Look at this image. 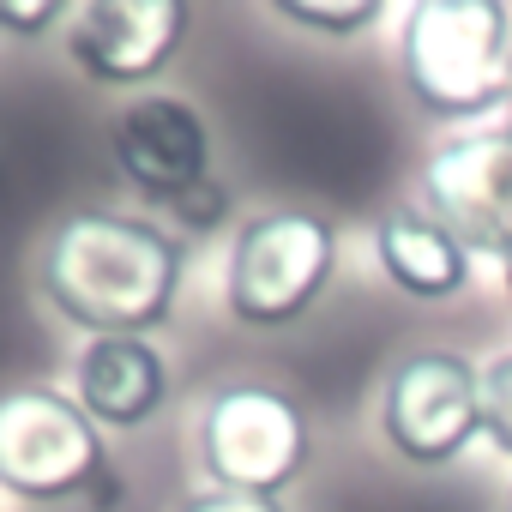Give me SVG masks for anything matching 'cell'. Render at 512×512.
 <instances>
[{
    "label": "cell",
    "mask_w": 512,
    "mask_h": 512,
    "mask_svg": "<svg viewBox=\"0 0 512 512\" xmlns=\"http://www.w3.org/2000/svg\"><path fill=\"white\" fill-rule=\"evenodd\" d=\"M181 512H284L278 500H260V494H229V488H205L193 494Z\"/></svg>",
    "instance_id": "2e32d148"
},
{
    "label": "cell",
    "mask_w": 512,
    "mask_h": 512,
    "mask_svg": "<svg viewBox=\"0 0 512 512\" xmlns=\"http://www.w3.org/2000/svg\"><path fill=\"white\" fill-rule=\"evenodd\" d=\"M500 272H506V296H512V247H506V260H500Z\"/></svg>",
    "instance_id": "e0dca14e"
},
{
    "label": "cell",
    "mask_w": 512,
    "mask_h": 512,
    "mask_svg": "<svg viewBox=\"0 0 512 512\" xmlns=\"http://www.w3.org/2000/svg\"><path fill=\"white\" fill-rule=\"evenodd\" d=\"M380 434L410 464H452L482 434V374L452 350H416L380 392Z\"/></svg>",
    "instance_id": "8992f818"
},
{
    "label": "cell",
    "mask_w": 512,
    "mask_h": 512,
    "mask_svg": "<svg viewBox=\"0 0 512 512\" xmlns=\"http://www.w3.org/2000/svg\"><path fill=\"white\" fill-rule=\"evenodd\" d=\"M49 25H67V7H49V0H37V7H7L0 0V31H19V37H37Z\"/></svg>",
    "instance_id": "9a60e30c"
},
{
    "label": "cell",
    "mask_w": 512,
    "mask_h": 512,
    "mask_svg": "<svg viewBox=\"0 0 512 512\" xmlns=\"http://www.w3.org/2000/svg\"><path fill=\"white\" fill-rule=\"evenodd\" d=\"M181 0H85L67 7V61L97 85H151L187 43Z\"/></svg>",
    "instance_id": "52a82bcc"
},
{
    "label": "cell",
    "mask_w": 512,
    "mask_h": 512,
    "mask_svg": "<svg viewBox=\"0 0 512 512\" xmlns=\"http://www.w3.org/2000/svg\"><path fill=\"white\" fill-rule=\"evenodd\" d=\"M374 253L392 290H404L410 302H446L470 290V247L446 235L422 205H392L374 229Z\"/></svg>",
    "instance_id": "8fae6325"
},
{
    "label": "cell",
    "mask_w": 512,
    "mask_h": 512,
    "mask_svg": "<svg viewBox=\"0 0 512 512\" xmlns=\"http://www.w3.org/2000/svg\"><path fill=\"white\" fill-rule=\"evenodd\" d=\"M278 19H290L302 31H320V37H362V31H374L386 19V7H380V0H350V7H326V0H314V7H308V0H284Z\"/></svg>",
    "instance_id": "7c38bea8"
},
{
    "label": "cell",
    "mask_w": 512,
    "mask_h": 512,
    "mask_svg": "<svg viewBox=\"0 0 512 512\" xmlns=\"http://www.w3.org/2000/svg\"><path fill=\"white\" fill-rule=\"evenodd\" d=\"M500 139H506V145H512V109H506V133H500Z\"/></svg>",
    "instance_id": "ac0fdd59"
},
{
    "label": "cell",
    "mask_w": 512,
    "mask_h": 512,
    "mask_svg": "<svg viewBox=\"0 0 512 512\" xmlns=\"http://www.w3.org/2000/svg\"><path fill=\"white\" fill-rule=\"evenodd\" d=\"M404 85L434 121H476L512 103V7L422 0L404 19Z\"/></svg>",
    "instance_id": "7a4b0ae2"
},
{
    "label": "cell",
    "mask_w": 512,
    "mask_h": 512,
    "mask_svg": "<svg viewBox=\"0 0 512 512\" xmlns=\"http://www.w3.org/2000/svg\"><path fill=\"white\" fill-rule=\"evenodd\" d=\"M109 151L121 175L157 205H175L187 187L211 175V133L199 109L181 97H133L109 121Z\"/></svg>",
    "instance_id": "9c48e42d"
},
{
    "label": "cell",
    "mask_w": 512,
    "mask_h": 512,
    "mask_svg": "<svg viewBox=\"0 0 512 512\" xmlns=\"http://www.w3.org/2000/svg\"><path fill=\"white\" fill-rule=\"evenodd\" d=\"M181 278H187V241L127 211L61 217L37 260L49 308L91 338L157 332L181 302Z\"/></svg>",
    "instance_id": "6da1fadb"
},
{
    "label": "cell",
    "mask_w": 512,
    "mask_h": 512,
    "mask_svg": "<svg viewBox=\"0 0 512 512\" xmlns=\"http://www.w3.org/2000/svg\"><path fill=\"white\" fill-rule=\"evenodd\" d=\"M223 217H229V187H223V175H205L199 187H187V193L169 205V223L187 229V235H205V229H217Z\"/></svg>",
    "instance_id": "5bb4252c"
},
{
    "label": "cell",
    "mask_w": 512,
    "mask_h": 512,
    "mask_svg": "<svg viewBox=\"0 0 512 512\" xmlns=\"http://www.w3.org/2000/svg\"><path fill=\"white\" fill-rule=\"evenodd\" d=\"M482 434L512 458V350L482 368Z\"/></svg>",
    "instance_id": "4fadbf2b"
},
{
    "label": "cell",
    "mask_w": 512,
    "mask_h": 512,
    "mask_svg": "<svg viewBox=\"0 0 512 512\" xmlns=\"http://www.w3.org/2000/svg\"><path fill=\"white\" fill-rule=\"evenodd\" d=\"M338 272V229L332 217L314 211H266L247 217L235 247H229V272L223 296L241 326H290L302 320Z\"/></svg>",
    "instance_id": "277c9868"
},
{
    "label": "cell",
    "mask_w": 512,
    "mask_h": 512,
    "mask_svg": "<svg viewBox=\"0 0 512 512\" xmlns=\"http://www.w3.org/2000/svg\"><path fill=\"white\" fill-rule=\"evenodd\" d=\"M506 512H512V500H506Z\"/></svg>",
    "instance_id": "d6986e66"
},
{
    "label": "cell",
    "mask_w": 512,
    "mask_h": 512,
    "mask_svg": "<svg viewBox=\"0 0 512 512\" xmlns=\"http://www.w3.org/2000/svg\"><path fill=\"white\" fill-rule=\"evenodd\" d=\"M422 211L470 253L506 260L512 247V145L500 133L452 139L422 163Z\"/></svg>",
    "instance_id": "ba28073f"
},
{
    "label": "cell",
    "mask_w": 512,
    "mask_h": 512,
    "mask_svg": "<svg viewBox=\"0 0 512 512\" xmlns=\"http://www.w3.org/2000/svg\"><path fill=\"white\" fill-rule=\"evenodd\" d=\"M73 398L97 428H139L169 398V362L151 338H91L73 368Z\"/></svg>",
    "instance_id": "30bf717a"
},
{
    "label": "cell",
    "mask_w": 512,
    "mask_h": 512,
    "mask_svg": "<svg viewBox=\"0 0 512 512\" xmlns=\"http://www.w3.org/2000/svg\"><path fill=\"white\" fill-rule=\"evenodd\" d=\"M308 452H314L308 416L278 386H253V380L223 386L199 416V458L211 470V488L229 494L278 500L308 470Z\"/></svg>",
    "instance_id": "5b68a950"
},
{
    "label": "cell",
    "mask_w": 512,
    "mask_h": 512,
    "mask_svg": "<svg viewBox=\"0 0 512 512\" xmlns=\"http://www.w3.org/2000/svg\"><path fill=\"white\" fill-rule=\"evenodd\" d=\"M0 488L19 500H109V446L73 392L19 386L0 392Z\"/></svg>",
    "instance_id": "3957f363"
}]
</instances>
